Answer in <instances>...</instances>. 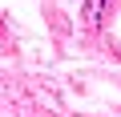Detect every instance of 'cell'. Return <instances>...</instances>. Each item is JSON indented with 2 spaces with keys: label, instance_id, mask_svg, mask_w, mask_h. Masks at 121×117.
I'll return each mask as SVG.
<instances>
[{
  "label": "cell",
  "instance_id": "1",
  "mask_svg": "<svg viewBox=\"0 0 121 117\" xmlns=\"http://www.w3.org/2000/svg\"><path fill=\"white\" fill-rule=\"evenodd\" d=\"M105 4H109V0H89V4H85V20H89V24H97V20H101V12H105Z\"/></svg>",
  "mask_w": 121,
  "mask_h": 117
}]
</instances>
